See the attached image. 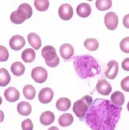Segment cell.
<instances>
[{
  "label": "cell",
  "mask_w": 129,
  "mask_h": 130,
  "mask_svg": "<svg viewBox=\"0 0 129 130\" xmlns=\"http://www.w3.org/2000/svg\"><path fill=\"white\" fill-rule=\"evenodd\" d=\"M122 109L108 100L96 99L86 113L85 123L93 130H115Z\"/></svg>",
  "instance_id": "cell-1"
},
{
  "label": "cell",
  "mask_w": 129,
  "mask_h": 130,
  "mask_svg": "<svg viewBox=\"0 0 129 130\" xmlns=\"http://www.w3.org/2000/svg\"><path fill=\"white\" fill-rule=\"evenodd\" d=\"M73 66L76 73L82 79L100 74L101 67L93 56L88 55L74 57Z\"/></svg>",
  "instance_id": "cell-2"
},
{
  "label": "cell",
  "mask_w": 129,
  "mask_h": 130,
  "mask_svg": "<svg viewBox=\"0 0 129 130\" xmlns=\"http://www.w3.org/2000/svg\"><path fill=\"white\" fill-rule=\"evenodd\" d=\"M93 102V98L90 95H86L74 103L73 111L81 121L84 120L86 113Z\"/></svg>",
  "instance_id": "cell-3"
},
{
  "label": "cell",
  "mask_w": 129,
  "mask_h": 130,
  "mask_svg": "<svg viewBox=\"0 0 129 130\" xmlns=\"http://www.w3.org/2000/svg\"><path fill=\"white\" fill-rule=\"evenodd\" d=\"M42 55L48 66L54 68L59 64V58L57 54L55 49L52 46H45L42 50Z\"/></svg>",
  "instance_id": "cell-4"
},
{
  "label": "cell",
  "mask_w": 129,
  "mask_h": 130,
  "mask_svg": "<svg viewBox=\"0 0 129 130\" xmlns=\"http://www.w3.org/2000/svg\"><path fill=\"white\" fill-rule=\"evenodd\" d=\"M31 77L36 83L42 84L47 80L48 72L43 67H36L32 71Z\"/></svg>",
  "instance_id": "cell-5"
},
{
  "label": "cell",
  "mask_w": 129,
  "mask_h": 130,
  "mask_svg": "<svg viewBox=\"0 0 129 130\" xmlns=\"http://www.w3.org/2000/svg\"><path fill=\"white\" fill-rule=\"evenodd\" d=\"M104 23L109 30L116 29L118 24V18L115 12H110L106 14L104 17Z\"/></svg>",
  "instance_id": "cell-6"
},
{
  "label": "cell",
  "mask_w": 129,
  "mask_h": 130,
  "mask_svg": "<svg viewBox=\"0 0 129 130\" xmlns=\"http://www.w3.org/2000/svg\"><path fill=\"white\" fill-rule=\"evenodd\" d=\"M59 14L62 20L68 21L70 20L73 15V9L70 4H62L59 9Z\"/></svg>",
  "instance_id": "cell-7"
},
{
  "label": "cell",
  "mask_w": 129,
  "mask_h": 130,
  "mask_svg": "<svg viewBox=\"0 0 129 130\" xmlns=\"http://www.w3.org/2000/svg\"><path fill=\"white\" fill-rule=\"evenodd\" d=\"M107 65L108 68L105 72V75L110 79H114L118 73V63L115 60H112L110 61Z\"/></svg>",
  "instance_id": "cell-8"
},
{
  "label": "cell",
  "mask_w": 129,
  "mask_h": 130,
  "mask_svg": "<svg viewBox=\"0 0 129 130\" xmlns=\"http://www.w3.org/2000/svg\"><path fill=\"white\" fill-rule=\"evenodd\" d=\"M54 96V93L52 89L48 87L42 89L39 92L38 99L40 102L47 104L52 101Z\"/></svg>",
  "instance_id": "cell-9"
},
{
  "label": "cell",
  "mask_w": 129,
  "mask_h": 130,
  "mask_svg": "<svg viewBox=\"0 0 129 130\" xmlns=\"http://www.w3.org/2000/svg\"><path fill=\"white\" fill-rule=\"evenodd\" d=\"M26 44V41L23 37L21 35L13 36L9 40V44L12 50L20 51L23 48Z\"/></svg>",
  "instance_id": "cell-10"
},
{
  "label": "cell",
  "mask_w": 129,
  "mask_h": 130,
  "mask_svg": "<svg viewBox=\"0 0 129 130\" xmlns=\"http://www.w3.org/2000/svg\"><path fill=\"white\" fill-rule=\"evenodd\" d=\"M98 93L104 96H107L112 91V86L106 80H99L96 86Z\"/></svg>",
  "instance_id": "cell-11"
},
{
  "label": "cell",
  "mask_w": 129,
  "mask_h": 130,
  "mask_svg": "<svg viewBox=\"0 0 129 130\" xmlns=\"http://www.w3.org/2000/svg\"><path fill=\"white\" fill-rule=\"evenodd\" d=\"M27 19L28 18L26 14L19 8L16 11L13 12L10 15L11 21L15 24H21Z\"/></svg>",
  "instance_id": "cell-12"
},
{
  "label": "cell",
  "mask_w": 129,
  "mask_h": 130,
  "mask_svg": "<svg viewBox=\"0 0 129 130\" xmlns=\"http://www.w3.org/2000/svg\"><path fill=\"white\" fill-rule=\"evenodd\" d=\"M4 96L6 100L9 102H15L20 99V92L14 87H9L4 91Z\"/></svg>",
  "instance_id": "cell-13"
},
{
  "label": "cell",
  "mask_w": 129,
  "mask_h": 130,
  "mask_svg": "<svg viewBox=\"0 0 129 130\" xmlns=\"http://www.w3.org/2000/svg\"><path fill=\"white\" fill-rule=\"evenodd\" d=\"M74 48L71 44L65 43L60 46V53L62 58L65 60H68L74 54Z\"/></svg>",
  "instance_id": "cell-14"
},
{
  "label": "cell",
  "mask_w": 129,
  "mask_h": 130,
  "mask_svg": "<svg viewBox=\"0 0 129 130\" xmlns=\"http://www.w3.org/2000/svg\"><path fill=\"white\" fill-rule=\"evenodd\" d=\"M76 12L79 16L85 18L91 14V7L90 5L86 3H82L78 5L76 9Z\"/></svg>",
  "instance_id": "cell-15"
},
{
  "label": "cell",
  "mask_w": 129,
  "mask_h": 130,
  "mask_svg": "<svg viewBox=\"0 0 129 130\" xmlns=\"http://www.w3.org/2000/svg\"><path fill=\"white\" fill-rule=\"evenodd\" d=\"M28 41L31 46L38 51L42 46V40L39 35L35 32H31L28 35Z\"/></svg>",
  "instance_id": "cell-16"
},
{
  "label": "cell",
  "mask_w": 129,
  "mask_h": 130,
  "mask_svg": "<svg viewBox=\"0 0 129 130\" xmlns=\"http://www.w3.org/2000/svg\"><path fill=\"white\" fill-rule=\"evenodd\" d=\"M55 119L54 114L51 111H47L43 113L40 117V122L43 125L47 126L53 122Z\"/></svg>",
  "instance_id": "cell-17"
},
{
  "label": "cell",
  "mask_w": 129,
  "mask_h": 130,
  "mask_svg": "<svg viewBox=\"0 0 129 130\" xmlns=\"http://www.w3.org/2000/svg\"><path fill=\"white\" fill-rule=\"evenodd\" d=\"M111 102L117 107H121L124 103L125 97L122 92L116 91L113 93L110 96Z\"/></svg>",
  "instance_id": "cell-18"
},
{
  "label": "cell",
  "mask_w": 129,
  "mask_h": 130,
  "mask_svg": "<svg viewBox=\"0 0 129 130\" xmlns=\"http://www.w3.org/2000/svg\"><path fill=\"white\" fill-rule=\"evenodd\" d=\"M17 110L18 113L22 116H29L31 112V106L27 102H21L17 105Z\"/></svg>",
  "instance_id": "cell-19"
},
{
  "label": "cell",
  "mask_w": 129,
  "mask_h": 130,
  "mask_svg": "<svg viewBox=\"0 0 129 130\" xmlns=\"http://www.w3.org/2000/svg\"><path fill=\"white\" fill-rule=\"evenodd\" d=\"M71 105V101L67 98H62L59 99L56 102V106L59 110L62 111H67Z\"/></svg>",
  "instance_id": "cell-20"
},
{
  "label": "cell",
  "mask_w": 129,
  "mask_h": 130,
  "mask_svg": "<svg viewBox=\"0 0 129 130\" xmlns=\"http://www.w3.org/2000/svg\"><path fill=\"white\" fill-rule=\"evenodd\" d=\"M21 57L25 63L32 62L34 61L36 57L35 51L33 49L31 48L26 49L22 52Z\"/></svg>",
  "instance_id": "cell-21"
},
{
  "label": "cell",
  "mask_w": 129,
  "mask_h": 130,
  "mask_svg": "<svg viewBox=\"0 0 129 130\" xmlns=\"http://www.w3.org/2000/svg\"><path fill=\"white\" fill-rule=\"evenodd\" d=\"M73 117L70 113H65L61 115L59 119V124L62 127L70 126L73 123Z\"/></svg>",
  "instance_id": "cell-22"
},
{
  "label": "cell",
  "mask_w": 129,
  "mask_h": 130,
  "mask_svg": "<svg viewBox=\"0 0 129 130\" xmlns=\"http://www.w3.org/2000/svg\"><path fill=\"white\" fill-rule=\"evenodd\" d=\"M11 70L14 75L16 76H20L24 74L25 68L22 63L17 61L12 65Z\"/></svg>",
  "instance_id": "cell-23"
},
{
  "label": "cell",
  "mask_w": 129,
  "mask_h": 130,
  "mask_svg": "<svg viewBox=\"0 0 129 130\" xmlns=\"http://www.w3.org/2000/svg\"><path fill=\"white\" fill-rule=\"evenodd\" d=\"M11 80V76L7 70L4 68L0 69V86H6Z\"/></svg>",
  "instance_id": "cell-24"
},
{
  "label": "cell",
  "mask_w": 129,
  "mask_h": 130,
  "mask_svg": "<svg viewBox=\"0 0 129 130\" xmlns=\"http://www.w3.org/2000/svg\"><path fill=\"white\" fill-rule=\"evenodd\" d=\"M24 96L27 99H33L36 96V91L34 87L31 85H27L23 89Z\"/></svg>",
  "instance_id": "cell-25"
},
{
  "label": "cell",
  "mask_w": 129,
  "mask_h": 130,
  "mask_svg": "<svg viewBox=\"0 0 129 130\" xmlns=\"http://www.w3.org/2000/svg\"><path fill=\"white\" fill-rule=\"evenodd\" d=\"M84 45L88 51H94L97 50L99 48V43L95 38H87L85 41Z\"/></svg>",
  "instance_id": "cell-26"
},
{
  "label": "cell",
  "mask_w": 129,
  "mask_h": 130,
  "mask_svg": "<svg viewBox=\"0 0 129 130\" xmlns=\"http://www.w3.org/2000/svg\"><path fill=\"white\" fill-rule=\"evenodd\" d=\"M112 6L111 0H98L96 2V6L98 10L104 11L109 9Z\"/></svg>",
  "instance_id": "cell-27"
},
{
  "label": "cell",
  "mask_w": 129,
  "mask_h": 130,
  "mask_svg": "<svg viewBox=\"0 0 129 130\" xmlns=\"http://www.w3.org/2000/svg\"><path fill=\"white\" fill-rule=\"evenodd\" d=\"M34 4L36 9L41 12L47 10L50 5L49 1L48 0H35Z\"/></svg>",
  "instance_id": "cell-28"
},
{
  "label": "cell",
  "mask_w": 129,
  "mask_h": 130,
  "mask_svg": "<svg viewBox=\"0 0 129 130\" xmlns=\"http://www.w3.org/2000/svg\"><path fill=\"white\" fill-rule=\"evenodd\" d=\"M18 8L23 10L27 15L28 19L31 17L33 14V9L29 4L24 3L19 6Z\"/></svg>",
  "instance_id": "cell-29"
},
{
  "label": "cell",
  "mask_w": 129,
  "mask_h": 130,
  "mask_svg": "<svg viewBox=\"0 0 129 130\" xmlns=\"http://www.w3.org/2000/svg\"><path fill=\"white\" fill-rule=\"evenodd\" d=\"M9 56V53L7 49L3 46L0 45V62L7 61Z\"/></svg>",
  "instance_id": "cell-30"
},
{
  "label": "cell",
  "mask_w": 129,
  "mask_h": 130,
  "mask_svg": "<svg viewBox=\"0 0 129 130\" xmlns=\"http://www.w3.org/2000/svg\"><path fill=\"white\" fill-rule=\"evenodd\" d=\"M121 50L125 53H129V37L123 38L119 43Z\"/></svg>",
  "instance_id": "cell-31"
},
{
  "label": "cell",
  "mask_w": 129,
  "mask_h": 130,
  "mask_svg": "<svg viewBox=\"0 0 129 130\" xmlns=\"http://www.w3.org/2000/svg\"><path fill=\"white\" fill-rule=\"evenodd\" d=\"M21 126L23 130H33V125L31 120L29 119L22 122Z\"/></svg>",
  "instance_id": "cell-32"
},
{
  "label": "cell",
  "mask_w": 129,
  "mask_h": 130,
  "mask_svg": "<svg viewBox=\"0 0 129 130\" xmlns=\"http://www.w3.org/2000/svg\"><path fill=\"white\" fill-rule=\"evenodd\" d=\"M121 86L124 91L129 92V76L122 80L121 83Z\"/></svg>",
  "instance_id": "cell-33"
},
{
  "label": "cell",
  "mask_w": 129,
  "mask_h": 130,
  "mask_svg": "<svg viewBox=\"0 0 129 130\" xmlns=\"http://www.w3.org/2000/svg\"><path fill=\"white\" fill-rule=\"evenodd\" d=\"M121 66L124 70L129 71V58H126L122 62Z\"/></svg>",
  "instance_id": "cell-34"
},
{
  "label": "cell",
  "mask_w": 129,
  "mask_h": 130,
  "mask_svg": "<svg viewBox=\"0 0 129 130\" xmlns=\"http://www.w3.org/2000/svg\"><path fill=\"white\" fill-rule=\"evenodd\" d=\"M124 26L127 28H129V14L125 15L123 20Z\"/></svg>",
  "instance_id": "cell-35"
},
{
  "label": "cell",
  "mask_w": 129,
  "mask_h": 130,
  "mask_svg": "<svg viewBox=\"0 0 129 130\" xmlns=\"http://www.w3.org/2000/svg\"><path fill=\"white\" fill-rule=\"evenodd\" d=\"M4 115L3 111L0 110V123L3 122L4 120Z\"/></svg>",
  "instance_id": "cell-36"
},
{
  "label": "cell",
  "mask_w": 129,
  "mask_h": 130,
  "mask_svg": "<svg viewBox=\"0 0 129 130\" xmlns=\"http://www.w3.org/2000/svg\"><path fill=\"white\" fill-rule=\"evenodd\" d=\"M48 130H60L57 127L55 126H52L50 127Z\"/></svg>",
  "instance_id": "cell-37"
},
{
  "label": "cell",
  "mask_w": 129,
  "mask_h": 130,
  "mask_svg": "<svg viewBox=\"0 0 129 130\" xmlns=\"http://www.w3.org/2000/svg\"><path fill=\"white\" fill-rule=\"evenodd\" d=\"M2 102H3V100H2V98L0 96V105L2 104Z\"/></svg>",
  "instance_id": "cell-38"
},
{
  "label": "cell",
  "mask_w": 129,
  "mask_h": 130,
  "mask_svg": "<svg viewBox=\"0 0 129 130\" xmlns=\"http://www.w3.org/2000/svg\"><path fill=\"white\" fill-rule=\"evenodd\" d=\"M127 110L129 111V102H128V103H127Z\"/></svg>",
  "instance_id": "cell-39"
}]
</instances>
